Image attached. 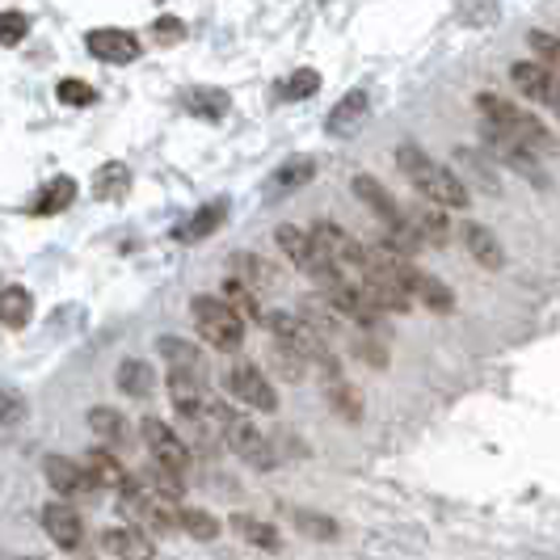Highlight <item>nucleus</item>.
<instances>
[{
	"mask_svg": "<svg viewBox=\"0 0 560 560\" xmlns=\"http://www.w3.org/2000/svg\"><path fill=\"white\" fill-rule=\"evenodd\" d=\"M228 527L241 535L249 548H261V552H279L282 548V535L279 527H270L266 518H253V514H232Z\"/></svg>",
	"mask_w": 560,
	"mask_h": 560,
	"instance_id": "b1692460",
	"label": "nucleus"
},
{
	"mask_svg": "<svg viewBox=\"0 0 560 560\" xmlns=\"http://www.w3.org/2000/svg\"><path fill=\"white\" fill-rule=\"evenodd\" d=\"M18 560H43V557H18Z\"/></svg>",
	"mask_w": 560,
	"mask_h": 560,
	"instance_id": "79ce46f5",
	"label": "nucleus"
},
{
	"mask_svg": "<svg viewBox=\"0 0 560 560\" xmlns=\"http://www.w3.org/2000/svg\"><path fill=\"white\" fill-rule=\"evenodd\" d=\"M527 47H535V56H539V63H544V68H552V72L560 68V38H557V34L532 30V34H527Z\"/></svg>",
	"mask_w": 560,
	"mask_h": 560,
	"instance_id": "c9c22d12",
	"label": "nucleus"
},
{
	"mask_svg": "<svg viewBox=\"0 0 560 560\" xmlns=\"http://www.w3.org/2000/svg\"><path fill=\"white\" fill-rule=\"evenodd\" d=\"M459 245L468 249V257L485 266V270H502L505 253H502V241L493 236V228L477 224V220H464L459 224Z\"/></svg>",
	"mask_w": 560,
	"mask_h": 560,
	"instance_id": "ddd939ff",
	"label": "nucleus"
},
{
	"mask_svg": "<svg viewBox=\"0 0 560 560\" xmlns=\"http://www.w3.org/2000/svg\"><path fill=\"white\" fill-rule=\"evenodd\" d=\"M544 106H548V110H552V114H557V118H560V77H557V81H552V89H548V97H544Z\"/></svg>",
	"mask_w": 560,
	"mask_h": 560,
	"instance_id": "a19ab883",
	"label": "nucleus"
},
{
	"mask_svg": "<svg viewBox=\"0 0 560 560\" xmlns=\"http://www.w3.org/2000/svg\"><path fill=\"white\" fill-rule=\"evenodd\" d=\"M477 110H480V127L502 131L505 140L523 143V148L535 152L539 161H544V156H557L560 152L557 136H552V131H548V127H544L527 106L510 102V97H502V93H480Z\"/></svg>",
	"mask_w": 560,
	"mask_h": 560,
	"instance_id": "f03ea898",
	"label": "nucleus"
},
{
	"mask_svg": "<svg viewBox=\"0 0 560 560\" xmlns=\"http://www.w3.org/2000/svg\"><path fill=\"white\" fill-rule=\"evenodd\" d=\"M177 527L190 535V539H198V544H211L215 535L224 532L220 518H215L211 510H198V505H182V510H177Z\"/></svg>",
	"mask_w": 560,
	"mask_h": 560,
	"instance_id": "7c9ffc66",
	"label": "nucleus"
},
{
	"mask_svg": "<svg viewBox=\"0 0 560 560\" xmlns=\"http://www.w3.org/2000/svg\"><path fill=\"white\" fill-rule=\"evenodd\" d=\"M224 220H228V198H215V202L198 207L186 224L173 228V236H177V241H186V245H195V241H207L215 228H224Z\"/></svg>",
	"mask_w": 560,
	"mask_h": 560,
	"instance_id": "412c9836",
	"label": "nucleus"
},
{
	"mask_svg": "<svg viewBox=\"0 0 560 560\" xmlns=\"http://www.w3.org/2000/svg\"><path fill=\"white\" fill-rule=\"evenodd\" d=\"M43 477H47V485H51L56 493H63V498H77L84 489H93L84 464L68 459V455H47V459H43Z\"/></svg>",
	"mask_w": 560,
	"mask_h": 560,
	"instance_id": "f3484780",
	"label": "nucleus"
},
{
	"mask_svg": "<svg viewBox=\"0 0 560 560\" xmlns=\"http://www.w3.org/2000/svg\"><path fill=\"white\" fill-rule=\"evenodd\" d=\"M228 393L236 396L245 409H257V413H275L279 409V393H275V384L266 380V371L257 363H232L228 371Z\"/></svg>",
	"mask_w": 560,
	"mask_h": 560,
	"instance_id": "0eeeda50",
	"label": "nucleus"
},
{
	"mask_svg": "<svg viewBox=\"0 0 560 560\" xmlns=\"http://www.w3.org/2000/svg\"><path fill=\"white\" fill-rule=\"evenodd\" d=\"M405 224L409 232L421 241V249L425 245H447L451 241V220L443 215V207H434V202H413V207H405Z\"/></svg>",
	"mask_w": 560,
	"mask_h": 560,
	"instance_id": "f8f14e48",
	"label": "nucleus"
},
{
	"mask_svg": "<svg viewBox=\"0 0 560 560\" xmlns=\"http://www.w3.org/2000/svg\"><path fill=\"white\" fill-rule=\"evenodd\" d=\"M275 241H279V249L291 257V266H295V270H304L316 287H329V282L341 279V275H337V266L329 261V253L316 245V236H312V232H304V228H295V224H279L275 228Z\"/></svg>",
	"mask_w": 560,
	"mask_h": 560,
	"instance_id": "39448f33",
	"label": "nucleus"
},
{
	"mask_svg": "<svg viewBox=\"0 0 560 560\" xmlns=\"http://www.w3.org/2000/svg\"><path fill=\"white\" fill-rule=\"evenodd\" d=\"M312 177H316V161H312V156H291V161H282V165L270 173V186H266V195H270V198L291 195V190L308 186Z\"/></svg>",
	"mask_w": 560,
	"mask_h": 560,
	"instance_id": "5701e85b",
	"label": "nucleus"
},
{
	"mask_svg": "<svg viewBox=\"0 0 560 560\" xmlns=\"http://www.w3.org/2000/svg\"><path fill=\"white\" fill-rule=\"evenodd\" d=\"M459 156H464V165H468V173H472V182H480V190H489V195H498V190H502L498 173H489V168L480 165L477 152H459Z\"/></svg>",
	"mask_w": 560,
	"mask_h": 560,
	"instance_id": "ea45409f",
	"label": "nucleus"
},
{
	"mask_svg": "<svg viewBox=\"0 0 560 560\" xmlns=\"http://www.w3.org/2000/svg\"><path fill=\"white\" fill-rule=\"evenodd\" d=\"M38 518H43V532L51 535V544H56V548H63V552H77V548L84 544L81 514H77L68 502H47Z\"/></svg>",
	"mask_w": 560,
	"mask_h": 560,
	"instance_id": "9d476101",
	"label": "nucleus"
},
{
	"mask_svg": "<svg viewBox=\"0 0 560 560\" xmlns=\"http://www.w3.org/2000/svg\"><path fill=\"white\" fill-rule=\"evenodd\" d=\"M59 102H63V106H93L97 93H93V84L68 77V81H59Z\"/></svg>",
	"mask_w": 560,
	"mask_h": 560,
	"instance_id": "4c0bfd02",
	"label": "nucleus"
},
{
	"mask_svg": "<svg viewBox=\"0 0 560 560\" xmlns=\"http://www.w3.org/2000/svg\"><path fill=\"white\" fill-rule=\"evenodd\" d=\"M89 430L106 443V447H122L127 439H131V430H127V418L110 409V405H97V409H89Z\"/></svg>",
	"mask_w": 560,
	"mask_h": 560,
	"instance_id": "bb28decb",
	"label": "nucleus"
},
{
	"mask_svg": "<svg viewBox=\"0 0 560 560\" xmlns=\"http://www.w3.org/2000/svg\"><path fill=\"white\" fill-rule=\"evenodd\" d=\"M26 34H30L26 13H18V9H4V13H0V43H4V47H18Z\"/></svg>",
	"mask_w": 560,
	"mask_h": 560,
	"instance_id": "e433bc0d",
	"label": "nucleus"
},
{
	"mask_svg": "<svg viewBox=\"0 0 560 560\" xmlns=\"http://www.w3.org/2000/svg\"><path fill=\"white\" fill-rule=\"evenodd\" d=\"M220 300H224L228 308L236 312L241 320H266V308H261V295H257L253 287H245L241 279H232V275L224 279V295H220Z\"/></svg>",
	"mask_w": 560,
	"mask_h": 560,
	"instance_id": "c756f323",
	"label": "nucleus"
},
{
	"mask_svg": "<svg viewBox=\"0 0 560 560\" xmlns=\"http://www.w3.org/2000/svg\"><path fill=\"white\" fill-rule=\"evenodd\" d=\"M291 523L308 535V539H337L341 535V527H337L334 518L329 514H316V510H291Z\"/></svg>",
	"mask_w": 560,
	"mask_h": 560,
	"instance_id": "72a5a7b5",
	"label": "nucleus"
},
{
	"mask_svg": "<svg viewBox=\"0 0 560 560\" xmlns=\"http://www.w3.org/2000/svg\"><path fill=\"white\" fill-rule=\"evenodd\" d=\"M127 190H131V168L122 165V161H106L93 173V198L114 202V198H127Z\"/></svg>",
	"mask_w": 560,
	"mask_h": 560,
	"instance_id": "cd10ccee",
	"label": "nucleus"
},
{
	"mask_svg": "<svg viewBox=\"0 0 560 560\" xmlns=\"http://www.w3.org/2000/svg\"><path fill=\"white\" fill-rule=\"evenodd\" d=\"M118 388L131 396V400L152 396V388H156V371H152V363H143V359H122V363H118Z\"/></svg>",
	"mask_w": 560,
	"mask_h": 560,
	"instance_id": "c85d7f7f",
	"label": "nucleus"
},
{
	"mask_svg": "<svg viewBox=\"0 0 560 560\" xmlns=\"http://www.w3.org/2000/svg\"><path fill=\"white\" fill-rule=\"evenodd\" d=\"M320 375H325V400H329V409H334L341 421H350V425H354V421L363 418V396L354 393V384L341 375V363L325 366Z\"/></svg>",
	"mask_w": 560,
	"mask_h": 560,
	"instance_id": "2eb2a0df",
	"label": "nucleus"
},
{
	"mask_svg": "<svg viewBox=\"0 0 560 560\" xmlns=\"http://www.w3.org/2000/svg\"><path fill=\"white\" fill-rule=\"evenodd\" d=\"M177 102H182V110L186 114L207 118V122H220V118L232 110V97H228L224 89H207V84H190V89H182V93H177Z\"/></svg>",
	"mask_w": 560,
	"mask_h": 560,
	"instance_id": "a211bd4d",
	"label": "nucleus"
},
{
	"mask_svg": "<svg viewBox=\"0 0 560 560\" xmlns=\"http://www.w3.org/2000/svg\"><path fill=\"white\" fill-rule=\"evenodd\" d=\"M182 38H186V26H182V18H156V22H152V43H156V47H173V43H182Z\"/></svg>",
	"mask_w": 560,
	"mask_h": 560,
	"instance_id": "58836bf2",
	"label": "nucleus"
},
{
	"mask_svg": "<svg viewBox=\"0 0 560 560\" xmlns=\"http://www.w3.org/2000/svg\"><path fill=\"white\" fill-rule=\"evenodd\" d=\"M84 472H89V480H93V489H110V493H122L127 485H131V472L114 459V451L106 447H93V451H84Z\"/></svg>",
	"mask_w": 560,
	"mask_h": 560,
	"instance_id": "dca6fc26",
	"label": "nucleus"
},
{
	"mask_svg": "<svg viewBox=\"0 0 560 560\" xmlns=\"http://www.w3.org/2000/svg\"><path fill=\"white\" fill-rule=\"evenodd\" d=\"M156 350H161V359L168 363V371H186V375L207 380V359H202V350H198L195 341H182V337H161V341H156Z\"/></svg>",
	"mask_w": 560,
	"mask_h": 560,
	"instance_id": "4be33fe9",
	"label": "nucleus"
},
{
	"mask_svg": "<svg viewBox=\"0 0 560 560\" xmlns=\"http://www.w3.org/2000/svg\"><path fill=\"white\" fill-rule=\"evenodd\" d=\"M30 418V405L22 393H9V388H0V439H13Z\"/></svg>",
	"mask_w": 560,
	"mask_h": 560,
	"instance_id": "2f4dec72",
	"label": "nucleus"
},
{
	"mask_svg": "<svg viewBox=\"0 0 560 560\" xmlns=\"http://www.w3.org/2000/svg\"><path fill=\"white\" fill-rule=\"evenodd\" d=\"M232 279H241L245 287H253L257 295H266V291H275L282 282L279 266H270L266 257H257V253H236L232 257Z\"/></svg>",
	"mask_w": 560,
	"mask_h": 560,
	"instance_id": "6ab92c4d",
	"label": "nucleus"
},
{
	"mask_svg": "<svg viewBox=\"0 0 560 560\" xmlns=\"http://www.w3.org/2000/svg\"><path fill=\"white\" fill-rule=\"evenodd\" d=\"M72 198H77V182L59 173V177H51V182L38 190V198L30 202V215H38V220H43V215H59L63 207H72Z\"/></svg>",
	"mask_w": 560,
	"mask_h": 560,
	"instance_id": "a878e982",
	"label": "nucleus"
},
{
	"mask_svg": "<svg viewBox=\"0 0 560 560\" xmlns=\"http://www.w3.org/2000/svg\"><path fill=\"white\" fill-rule=\"evenodd\" d=\"M97 544H102V552H110L114 560H156L152 539H148L140 527H102Z\"/></svg>",
	"mask_w": 560,
	"mask_h": 560,
	"instance_id": "4468645a",
	"label": "nucleus"
},
{
	"mask_svg": "<svg viewBox=\"0 0 560 560\" xmlns=\"http://www.w3.org/2000/svg\"><path fill=\"white\" fill-rule=\"evenodd\" d=\"M84 47H89V56L102 59V63H136L143 51L140 38L127 34V30H89Z\"/></svg>",
	"mask_w": 560,
	"mask_h": 560,
	"instance_id": "1a4fd4ad",
	"label": "nucleus"
},
{
	"mask_svg": "<svg viewBox=\"0 0 560 560\" xmlns=\"http://www.w3.org/2000/svg\"><path fill=\"white\" fill-rule=\"evenodd\" d=\"M396 168L405 173V182H409L425 202H434V207H443V211H464V207L472 202L468 182H464L455 168L443 165V161H434L418 143H400V148H396Z\"/></svg>",
	"mask_w": 560,
	"mask_h": 560,
	"instance_id": "f257e3e1",
	"label": "nucleus"
},
{
	"mask_svg": "<svg viewBox=\"0 0 560 560\" xmlns=\"http://www.w3.org/2000/svg\"><path fill=\"white\" fill-rule=\"evenodd\" d=\"M211 418H215V425H220L224 443L236 451L245 464H253L257 472H270V468H279V455H275V447H270V439L261 434V425H253L245 413H236L232 405L215 400V396H211Z\"/></svg>",
	"mask_w": 560,
	"mask_h": 560,
	"instance_id": "7ed1b4c3",
	"label": "nucleus"
},
{
	"mask_svg": "<svg viewBox=\"0 0 560 560\" xmlns=\"http://www.w3.org/2000/svg\"><path fill=\"white\" fill-rule=\"evenodd\" d=\"M316 89H320V77H316L312 68H300V72H291V77L279 84V97L282 102H304Z\"/></svg>",
	"mask_w": 560,
	"mask_h": 560,
	"instance_id": "f704fd0d",
	"label": "nucleus"
},
{
	"mask_svg": "<svg viewBox=\"0 0 560 560\" xmlns=\"http://www.w3.org/2000/svg\"><path fill=\"white\" fill-rule=\"evenodd\" d=\"M480 136H485V156H489V161H502V165L514 168L518 177L535 182L539 190L548 186V168L539 165V156H535V152H527L523 143L505 140L502 131H493V127H480Z\"/></svg>",
	"mask_w": 560,
	"mask_h": 560,
	"instance_id": "6e6552de",
	"label": "nucleus"
},
{
	"mask_svg": "<svg viewBox=\"0 0 560 560\" xmlns=\"http://www.w3.org/2000/svg\"><path fill=\"white\" fill-rule=\"evenodd\" d=\"M190 316H195V329L207 346H215V350H224V354L245 346V320L228 308L220 295H195Z\"/></svg>",
	"mask_w": 560,
	"mask_h": 560,
	"instance_id": "20e7f679",
	"label": "nucleus"
},
{
	"mask_svg": "<svg viewBox=\"0 0 560 560\" xmlns=\"http://www.w3.org/2000/svg\"><path fill=\"white\" fill-rule=\"evenodd\" d=\"M30 316H34V295L26 287H18V282L0 287V325L4 329H26Z\"/></svg>",
	"mask_w": 560,
	"mask_h": 560,
	"instance_id": "393cba45",
	"label": "nucleus"
},
{
	"mask_svg": "<svg viewBox=\"0 0 560 560\" xmlns=\"http://www.w3.org/2000/svg\"><path fill=\"white\" fill-rule=\"evenodd\" d=\"M77 560H84V557H77Z\"/></svg>",
	"mask_w": 560,
	"mask_h": 560,
	"instance_id": "37998d69",
	"label": "nucleus"
},
{
	"mask_svg": "<svg viewBox=\"0 0 560 560\" xmlns=\"http://www.w3.org/2000/svg\"><path fill=\"white\" fill-rule=\"evenodd\" d=\"M140 439H143V447H148V455H152V468H161V472H168V477H177V480L186 477L195 451L182 439V430H173V425L161 418H143Z\"/></svg>",
	"mask_w": 560,
	"mask_h": 560,
	"instance_id": "423d86ee",
	"label": "nucleus"
},
{
	"mask_svg": "<svg viewBox=\"0 0 560 560\" xmlns=\"http://www.w3.org/2000/svg\"><path fill=\"white\" fill-rule=\"evenodd\" d=\"M366 93L363 89H354V93H346L341 102H337L334 110H329V118H325V131L329 136H337V140H346V136H354L359 127H363V118H366Z\"/></svg>",
	"mask_w": 560,
	"mask_h": 560,
	"instance_id": "aec40b11",
	"label": "nucleus"
},
{
	"mask_svg": "<svg viewBox=\"0 0 560 560\" xmlns=\"http://www.w3.org/2000/svg\"><path fill=\"white\" fill-rule=\"evenodd\" d=\"M400 282H405V291H409L418 304H425L430 312H451V308H455V295H451L447 282L434 279V275H425V270H418L413 261H405V266H400Z\"/></svg>",
	"mask_w": 560,
	"mask_h": 560,
	"instance_id": "9b49d317",
	"label": "nucleus"
},
{
	"mask_svg": "<svg viewBox=\"0 0 560 560\" xmlns=\"http://www.w3.org/2000/svg\"><path fill=\"white\" fill-rule=\"evenodd\" d=\"M270 363H275V371H279L287 384H300L304 380V371H308V359L300 354V350H291V346H270Z\"/></svg>",
	"mask_w": 560,
	"mask_h": 560,
	"instance_id": "473e14b6",
	"label": "nucleus"
}]
</instances>
